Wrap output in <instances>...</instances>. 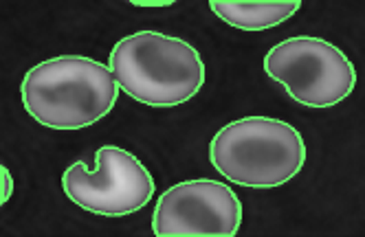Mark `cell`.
I'll return each instance as SVG.
<instances>
[{
  "mask_svg": "<svg viewBox=\"0 0 365 237\" xmlns=\"http://www.w3.org/2000/svg\"><path fill=\"white\" fill-rule=\"evenodd\" d=\"M119 90L110 66L82 56L40 62L20 84L24 110L51 130L95 125L115 108Z\"/></svg>",
  "mask_w": 365,
  "mask_h": 237,
  "instance_id": "obj_1",
  "label": "cell"
},
{
  "mask_svg": "<svg viewBox=\"0 0 365 237\" xmlns=\"http://www.w3.org/2000/svg\"><path fill=\"white\" fill-rule=\"evenodd\" d=\"M108 66L119 88L152 108H172L194 99L205 84L200 53L182 38L137 31L121 38Z\"/></svg>",
  "mask_w": 365,
  "mask_h": 237,
  "instance_id": "obj_2",
  "label": "cell"
},
{
  "mask_svg": "<svg viewBox=\"0 0 365 237\" xmlns=\"http://www.w3.org/2000/svg\"><path fill=\"white\" fill-rule=\"evenodd\" d=\"M210 161L229 182L247 189H275L293 180L306 163V143L282 119L245 117L218 130Z\"/></svg>",
  "mask_w": 365,
  "mask_h": 237,
  "instance_id": "obj_3",
  "label": "cell"
},
{
  "mask_svg": "<svg viewBox=\"0 0 365 237\" xmlns=\"http://www.w3.org/2000/svg\"><path fill=\"white\" fill-rule=\"evenodd\" d=\"M267 75L306 108H330L350 97L356 70L341 48L297 36L275 44L264 58Z\"/></svg>",
  "mask_w": 365,
  "mask_h": 237,
  "instance_id": "obj_4",
  "label": "cell"
},
{
  "mask_svg": "<svg viewBox=\"0 0 365 237\" xmlns=\"http://www.w3.org/2000/svg\"><path fill=\"white\" fill-rule=\"evenodd\" d=\"M95 169L77 161L62 174L71 202L103 218H123L141 211L154 196V178L135 154L115 145L97 149Z\"/></svg>",
  "mask_w": 365,
  "mask_h": 237,
  "instance_id": "obj_5",
  "label": "cell"
},
{
  "mask_svg": "<svg viewBox=\"0 0 365 237\" xmlns=\"http://www.w3.org/2000/svg\"><path fill=\"white\" fill-rule=\"evenodd\" d=\"M240 224L242 204L236 191L210 178L174 184L152 214L156 237H233Z\"/></svg>",
  "mask_w": 365,
  "mask_h": 237,
  "instance_id": "obj_6",
  "label": "cell"
},
{
  "mask_svg": "<svg viewBox=\"0 0 365 237\" xmlns=\"http://www.w3.org/2000/svg\"><path fill=\"white\" fill-rule=\"evenodd\" d=\"M212 11L240 31H267L295 16L299 0H212Z\"/></svg>",
  "mask_w": 365,
  "mask_h": 237,
  "instance_id": "obj_7",
  "label": "cell"
},
{
  "mask_svg": "<svg viewBox=\"0 0 365 237\" xmlns=\"http://www.w3.org/2000/svg\"><path fill=\"white\" fill-rule=\"evenodd\" d=\"M0 176H3V198H0V202L7 204V200L14 194V180H11V172L7 169V165L0 167Z\"/></svg>",
  "mask_w": 365,
  "mask_h": 237,
  "instance_id": "obj_8",
  "label": "cell"
},
{
  "mask_svg": "<svg viewBox=\"0 0 365 237\" xmlns=\"http://www.w3.org/2000/svg\"><path fill=\"white\" fill-rule=\"evenodd\" d=\"M133 5H137V7H168V5H172V0H135Z\"/></svg>",
  "mask_w": 365,
  "mask_h": 237,
  "instance_id": "obj_9",
  "label": "cell"
}]
</instances>
